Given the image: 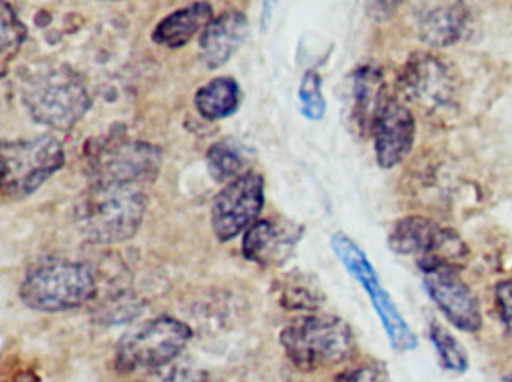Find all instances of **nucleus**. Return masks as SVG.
Wrapping results in <instances>:
<instances>
[{
  "label": "nucleus",
  "mask_w": 512,
  "mask_h": 382,
  "mask_svg": "<svg viewBox=\"0 0 512 382\" xmlns=\"http://www.w3.org/2000/svg\"><path fill=\"white\" fill-rule=\"evenodd\" d=\"M388 368L381 362H367L340 373L336 382H388Z\"/></svg>",
  "instance_id": "nucleus-24"
},
{
  "label": "nucleus",
  "mask_w": 512,
  "mask_h": 382,
  "mask_svg": "<svg viewBox=\"0 0 512 382\" xmlns=\"http://www.w3.org/2000/svg\"><path fill=\"white\" fill-rule=\"evenodd\" d=\"M206 165H208L209 176L215 182L230 184L238 177L249 173L252 155L249 147H245L244 144L234 139H223L209 147Z\"/></svg>",
  "instance_id": "nucleus-19"
},
{
  "label": "nucleus",
  "mask_w": 512,
  "mask_h": 382,
  "mask_svg": "<svg viewBox=\"0 0 512 382\" xmlns=\"http://www.w3.org/2000/svg\"><path fill=\"white\" fill-rule=\"evenodd\" d=\"M162 168L159 147L132 139H111L98 144L91 158V184L143 188Z\"/></svg>",
  "instance_id": "nucleus-7"
},
{
  "label": "nucleus",
  "mask_w": 512,
  "mask_h": 382,
  "mask_svg": "<svg viewBox=\"0 0 512 382\" xmlns=\"http://www.w3.org/2000/svg\"><path fill=\"white\" fill-rule=\"evenodd\" d=\"M146 209L143 188L91 184L76 204V226L91 244H122L140 231Z\"/></svg>",
  "instance_id": "nucleus-1"
},
{
  "label": "nucleus",
  "mask_w": 512,
  "mask_h": 382,
  "mask_svg": "<svg viewBox=\"0 0 512 382\" xmlns=\"http://www.w3.org/2000/svg\"><path fill=\"white\" fill-rule=\"evenodd\" d=\"M0 54H2V64L12 62L13 57L19 53V49L23 46L27 37V29L18 15L13 10L12 5L7 0H2L0 4Z\"/></svg>",
  "instance_id": "nucleus-21"
},
{
  "label": "nucleus",
  "mask_w": 512,
  "mask_h": 382,
  "mask_svg": "<svg viewBox=\"0 0 512 382\" xmlns=\"http://www.w3.org/2000/svg\"><path fill=\"white\" fill-rule=\"evenodd\" d=\"M285 354L294 367L317 371L336 367L356 351L353 330L332 315H310L294 319L280 334Z\"/></svg>",
  "instance_id": "nucleus-4"
},
{
  "label": "nucleus",
  "mask_w": 512,
  "mask_h": 382,
  "mask_svg": "<svg viewBox=\"0 0 512 382\" xmlns=\"http://www.w3.org/2000/svg\"><path fill=\"white\" fill-rule=\"evenodd\" d=\"M192 329L179 319L157 318L128 330L117 343V370H155L171 364L192 340Z\"/></svg>",
  "instance_id": "nucleus-6"
},
{
  "label": "nucleus",
  "mask_w": 512,
  "mask_h": 382,
  "mask_svg": "<svg viewBox=\"0 0 512 382\" xmlns=\"http://www.w3.org/2000/svg\"><path fill=\"white\" fill-rule=\"evenodd\" d=\"M389 100L383 73L372 65H362L351 76V120L362 136H372L373 125Z\"/></svg>",
  "instance_id": "nucleus-16"
},
{
  "label": "nucleus",
  "mask_w": 512,
  "mask_h": 382,
  "mask_svg": "<svg viewBox=\"0 0 512 382\" xmlns=\"http://www.w3.org/2000/svg\"><path fill=\"white\" fill-rule=\"evenodd\" d=\"M97 291V278L87 264L48 258L27 270L19 297L31 310L61 313L89 304Z\"/></svg>",
  "instance_id": "nucleus-2"
},
{
  "label": "nucleus",
  "mask_w": 512,
  "mask_h": 382,
  "mask_svg": "<svg viewBox=\"0 0 512 382\" xmlns=\"http://www.w3.org/2000/svg\"><path fill=\"white\" fill-rule=\"evenodd\" d=\"M375 155L381 168L391 169L402 163L415 144L416 122L407 106L389 97L378 114L372 130Z\"/></svg>",
  "instance_id": "nucleus-13"
},
{
  "label": "nucleus",
  "mask_w": 512,
  "mask_h": 382,
  "mask_svg": "<svg viewBox=\"0 0 512 382\" xmlns=\"http://www.w3.org/2000/svg\"><path fill=\"white\" fill-rule=\"evenodd\" d=\"M264 206V179L258 173L238 177L215 196L211 226L220 242H230L249 229Z\"/></svg>",
  "instance_id": "nucleus-11"
},
{
  "label": "nucleus",
  "mask_w": 512,
  "mask_h": 382,
  "mask_svg": "<svg viewBox=\"0 0 512 382\" xmlns=\"http://www.w3.org/2000/svg\"><path fill=\"white\" fill-rule=\"evenodd\" d=\"M249 35V19L238 10L212 19L200 37V57L209 70L223 67Z\"/></svg>",
  "instance_id": "nucleus-15"
},
{
  "label": "nucleus",
  "mask_w": 512,
  "mask_h": 382,
  "mask_svg": "<svg viewBox=\"0 0 512 382\" xmlns=\"http://www.w3.org/2000/svg\"><path fill=\"white\" fill-rule=\"evenodd\" d=\"M403 0H366V12L375 23H386L394 18L402 7Z\"/></svg>",
  "instance_id": "nucleus-25"
},
{
  "label": "nucleus",
  "mask_w": 512,
  "mask_h": 382,
  "mask_svg": "<svg viewBox=\"0 0 512 382\" xmlns=\"http://www.w3.org/2000/svg\"><path fill=\"white\" fill-rule=\"evenodd\" d=\"M65 152L53 136H37L2 144L0 150V190L10 201L34 195L62 169Z\"/></svg>",
  "instance_id": "nucleus-5"
},
{
  "label": "nucleus",
  "mask_w": 512,
  "mask_h": 382,
  "mask_svg": "<svg viewBox=\"0 0 512 382\" xmlns=\"http://www.w3.org/2000/svg\"><path fill=\"white\" fill-rule=\"evenodd\" d=\"M302 229L288 221H255L242 240V255L263 267L280 266L290 258Z\"/></svg>",
  "instance_id": "nucleus-14"
},
{
  "label": "nucleus",
  "mask_w": 512,
  "mask_h": 382,
  "mask_svg": "<svg viewBox=\"0 0 512 382\" xmlns=\"http://www.w3.org/2000/svg\"><path fill=\"white\" fill-rule=\"evenodd\" d=\"M21 100L38 124L54 130H70L91 108L86 83L67 67L35 70L24 79Z\"/></svg>",
  "instance_id": "nucleus-3"
},
{
  "label": "nucleus",
  "mask_w": 512,
  "mask_h": 382,
  "mask_svg": "<svg viewBox=\"0 0 512 382\" xmlns=\"http://www.w3.org/2000/svg\"><path fill=\"white\" fill-rule=\"evenodd\" d=\"M332 248L336 251L340 261L345 264L350 274L356 280L361 281V285L367 289L373 307L380 316L384 329L388 332L389 341L392 348L397 351H411L418 345L415 334L411 332L410 327L403 321L402 315L397 310L396 304L392 302L389 294L381 288L375 270L367 261L366 255L359 250L358 245L353 240L348 239L345 234L339 233L332 237Z\"/></svg>",
  "instance_id": "nucleus-9"
},
{
  "label": "nucleus",
  "mask_w": 512,
  "mask_h": 382,
  "mask_svg": "<svg viewBox=\"0 0 512 382\" xmlns=\"http://www.w3.org/2000/svg\"><path fill=\"white\" fill-rule=\"evenodd\" d=\"M424 286L433 302L457 329L478 332L482 326L478 299L460 277L456 266L438 264L421 269Z\"/></svg>",
  "instance_id": "nucleus-12"
},
{
  "label": "nucleus",
  "mask_w": 512,
  "mask_h": 382,
  "mask_svg": "<svg viewBox=\"0 0 512 382\" xmlns=\"http://www.w3.org/2000/svg\"><path fill=\"white\" fill-rule=\"evenodd\" d=\"M399 89L408 102L430 111H440L452 106L456 100L459 78L445 59L419 51L403 67Z\"/></svg>",
  "instance_id": "nucleus-10"
},
{
  "label": "nucleus",
  "mask_w": 512,
  "mask_h": 382,
  "mask_svg": "<svg viewBox=\"0 0 512 382\" xmlns=\"http://www.w3.org/2000/svg\"><path fill=\"white\" fill-rule=\"evenodd\" d=\"M301 113L305 119L320 120L326 113V100L321 90V76L315 70H307L302 76L298 92Z\"/></svg>",
  "instance_id": "nucleus-23"
},
{
  "label": "nucleus",
  "mask_w": 512,
  "mask_h": 382,
  "mask_svg": "<svg viewBox=\"0 0 512 382\" xmlns=\"http://www.w3.org/2000/svg\"><path fill=\"white\" fill-rule=\"evenodd\" d=\"M212 15H214L212 7L206 2H195L189 7L179 8L157 24L152 32V40L157 45L166 46V48H182L200 30L209 26Z\"/></svg>",
  "instance_id": "nucleus-18"
},
{
  "label": "nucleus",
  "mask_w": 512,
  "mask_h": 382,
  "mask_svg": "<svg viewBox=\"0 0 512 382\" xmlns=\"http://www.w3.org/2000/svg\"><path fill=\"white\" fill-rule=\"evenodd\" d=\"M497 305L501 321L512 334V280L501 283L497 288Z\"/></svg>",
  "instance_id": "nucleus-26"
},
{
  "label": "nucleus",
  "mask_w": 512,
  "mask_h": 382,
  "mask_svg": "<svg viewBox=\"0 0 512 382\" xmlns=\"http://www.w3.org/2000/svg\"><path fill=\"white\" fill-rule=\"evenodd\" d=\"M467 21L464 2H441L422 10L418 18V35L430 48H448L464 37Z\"/></svg>",
  "instance_id": "nucleus-17"
},
{
  "label": "nucleus",
  "mask_w": 512,
  "mask_h": 382,
  "mask_svg": "<svg viewBox=\"0 0 512 382\" xmlns=\"http://www.w3.org/2000/svg\"><path fill=\"white\" fill-rule=\"evenodd\" d=\"M241 102L239 84L233 78L212 79L201 87L195 95V106L198 113L208 120L225 119L236 113Z\"/></svg>",
  "instance_id": "nucleus-20"
},
{
  "label": "nucleus",
  "mask_w": 512,
  "mask_h": 382,
  "mask_svg": "<svg viewBox=\"0 0 512 382\" xmlns=\"http://www.w3.org/2000/svg\"><path fill=\"white\" fill-rule=\"evenodd\" d=\"M279 0H263L261 4V32H268L271 26L272 19H274L275 8H277Z\"/></svg>",
  "instance_id": "nucleus-27"
},
{
  "label": "nucleus",
  "mask_w": 512,
  "mask_h": 382,
  "mask_svg": "<svg viewBox=\"0 0 512 382\" xmlns=\"http://www.w3.org/2000/svg\"><path fill=\"white\" fill-rule=\"evenodd\" d=\"M388 242L397 255L415 256L421 269L438 264L457 267L467 253L464 242L456 233L424 217H407L397 221L392 226Z\"/></svg>",
  "instance_id": "nucleus-8"
},
{
  "label": "nucleus",
  "mask_w": 512,
  "mask_h": 382,
  "mask_svg": "<svg viewBox=\"0 0 512 382\" xmlns=\"http://www.w3.org/2000/svg\"><path fill=\"white\" fill-rule=\"evenodd\" d=\"M430 338L440 356L441 365L448 371L464 373L468 368L467 351L462 348L459 340L451 335L448 329L441 324L433 323L430 326Z\"/></svg>",
  "instance_id": "nucleus-22"
},
{
  "label": "nucleus",
  "mask_w": 512,
  "mask_h": 382,
  "mask_svg": "<svg viewBox=\"0 0 512 382\" xmlns=\"http://www.w3.org/2000/svg\"><path fill=\"white\" fill-rule=\"evenodd\" d=\"M505 382H512V376H509V378H506Z\"/></svg>",
  "instance_id": "nucleus-28"
}]
</instances>
